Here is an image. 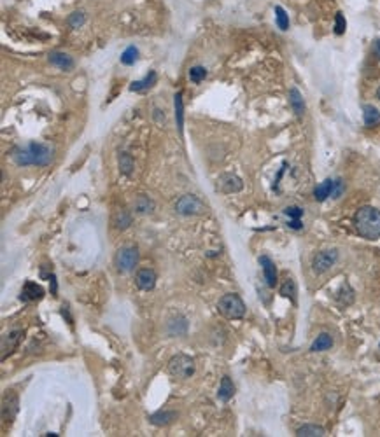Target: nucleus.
Instances as JSON below:
<instances>
[{
	"label": "nucleus",
	"mask_w": 380,
	"mask_h": 437,
	"mask_svg": "<svg viewBox=\"0 0 380 437\" xmlns=\"http://www.w3.org/2000/svg\"><path fill=\"white\" fill-rule=\"evenodd\" d=\"M84 21H86V14H84L83 11L72 12V14L68 16V19H67V23H68V26H70V28H79V26L84 25Z\"/></svg>",
	"instance_id": "7c9ffc66"
},
{
	"label": "nucleus",
	"mask_w": 380,
	"mask_h": 437,
	"mask_svg": "<svg viewBox=\"0 0 380 437\" xmlns=\"http://www.w3.org/2000/svg\"><path fill=\"white\" fill-rule=\"evenodd\" d=\"M42 297H44V289L40 287L39 284H35V282L32 280L25 282V285H23L21 289V294H19V299H21L23 302L40 301Z\"/></svg>",
	"instance_id": "1a4fd4ad"
},
{
	"label": "nucleus",
	"mask_w": 380,
	"mask_h": 437,
	"mask_svg": "<svg viewBox=\"0 0 380 437\" xmlns=\"http://www.w3.org/2000/svg\"><path fill=\"white\" fill-rule=\"evenodd\" d=\"M284 213L289 217L291 221H301V217H303V210H301L300 206H287V208L284 210Z\"/></svg>",
	"instance_id": "473e14b6"
},
{
	"label": "nucleus",
	"mask_w": 380,
	"mask_h": 437,
	"mask_svg": "<svg viewBox=\"0 0 380 437\" xmlns=\"http://www.w3.org/2000/svg\"><path fill=\"white\" fill-rule=\"evenodd\" d=\"M177 418V413L176 411H160L155 413V415L149 416V422L153 425H169L170 422Z\"/></svg>",
	"instance_id": "5701e85b"
},
{
	"label": "nucleus",
	"mask_w": 380,
	"mask_h": 437,
	"mask_svg": "<svg viewBox=\"0 0 380 437\" xmlns=\"http://www.w3.org/2000/svg\"><path fill=\"white\" fill-rule=\"evenodd\" d=\"M289 228H293V229H301L303 228V224H301V221H289Z\"/></svg>",
	"instance_id": "e433bc0d"
},
{
	"label": "nucleus",
	"mask_w": 380,
	"mask_h": 437,
	"mask_svg": "<svg viewBox=\"0 0 380 437\" xmlns=\"http://www.w3.org/2000/svg\"><path fill=\"white\" fill-rule=\"evenodd\" d=\"M21 338H23V331H12L2 338V360L7 357V353L14 352L16 346L21 341Z\"/></svg>",
	"instance_id": "4468645a"
},
{
	"label": "nucleus",
	"mask_w": 380,
	"mask_h": 437,
	"mask_svg": "<svg viewBox=\"0 0 380 437\" xmlns=\"http://www.w3.org/2000/svg\"><path fill=\"white\" fill-rule=\"evenodd\" d=\"M174 109H176L177 130H179V133H183V130H184V103H183V95H181V93H176V96H174Z\"/></svg>",
	"instance_id": "412c9836"
},
{
	"label": "nucleus",
	"mask_w": 380,
	"mask_h": 437,
	"mask_svg": "<svg viewBox=\"0 0 380 437\" xmlns=\"http://www.w3.org/2000/svg\"><path fill=\"white\" fill-rule=\"evenodd\" d=\"M373 54H375V58L380 61V39H377L375 42H373Z\"/></svg>",
	"instance_id": "c9c22d12"
},
{
	"label": "nucleus",
	"mask_w": 380,
	"mask_h": 437,
	"mask_svg": "<svg viewBox=\"0 0 380 437\" xmlns=\"http://www.w3.org/2000/svg\"><path fill=\"white\" fill-rule=\"evenodd\" d=\"M242 187H244L242 178L233 173H224L217 178V189L224 194H233V192L242 191Z\"/></svg>",
	"instance_id": "6e6552de"
},
{
	"label": "nucleus",
	"mask_w": 380,
	"mask_h": 437,
	"mask_svg": "<svg viewBox=\"0 0 380 437\" xmlns=\"http://www.w3.org/2000/svg\"><path fill=\"white\" fill-rule=\"evenodd\" d=\"M18 413V397L14 392H7L2 401V418L4 422H12Z\"/></svg>",
	"instance_id": "9d476101"
},
{
	"label": "nucleus",
	"mask_w": 380,
	"mask_h": 437,
	"mask_svg": "<svg viewBox=\"0 0 380 437\" xmlns=\"http://www.w3.org/2000/svg\"><path fill=\"white\" fill-rule=\"evenodd\" d=\"M137 263H139V250H137V247H123V249L118 250V254L114 257L116 270L119 273L132 271L137 266Z\"/></svg>",
	"instance_id": "39448f33"
},
{
	"label": "nucleus",
	"mask_w": 380,
	"mask_h": 437,
	"mask_svg": "<svg viewBox=\"0 0 380 437\" xmlns=\"http://www.w3.org/2000/svg\"><path fill=\"white\" fill-rule=\"evenodd\" d=\"M354 226L359 236L370 240H379L380 238V210L375 206H361L358 212L354 213Z\"/></svg>",
	"instance_id": "f03ea898"
},
{
	"label": "nucleus",
	"mask_w": 380,
	"mask_h": 437,
	"mask_svg": "<svg viewBox=\"0 0 380 437\" xmlns=\"http://www.w3.org/2000/svg\"><path fill=\"white\" fill-rule=\"evenodd\" d=\"M298 437H323L326 436V430L319 425H303L296 430Z\"/></svg>",
	"instance_id": "b1692460"
},
{
	"label": "nucleus",
	"mask_w": 380,
	"mask_h": 437,
	"mask_svg": "<svg viewBox=\"0 0 380 437\" xmlns=\"http://www.w3.org/2000/svg\"><path fill=\"white\" fill-rule=\"evenodd\" d=\"M235 394V385L231 381L230 376H222L221 385H219V390H217V399L222 402H228Z\"/></svg>",
	"instance_id": "6ab92c4d"
},
{
	"label": "nucleus",
	"mask_w": 380,
	"mask_h": 437,
	"mask_svg": "<svg viewBox=\"0 0 380 437\" xmlns=\"http://www.w3.org/2000/svg\"><path fill=\"white\" fill-rule=\"evenodd\" d=\"M49 280H51V294L53 295H58V284H56V278H54V275H49Z\"/></svg>",
	"instance_id": "f704fd0d"
},
{
	"label": "nucleus",
	"mask_w": 380,
	"mask_h": 437,
	"mask_svg": "<svg viewBox=\"0 0 380 437\" xmlns=\"http://www.w3.org/2000/svg\"><path fill=\"white\" fill-rule=\"evenodd\" d=\"M169 373L179 380H188L194 374V360L190 355L177 353L170 359L169 362Z\"/></svg>",
	"instance_id": "20e7f679"
},
{
	"label": "nucleus",
	"mask_w": 380,
	"mask_h": 437,
	"mask_svg": "<svg viewBox=\"0 0 380 437\" xmlns=\"http://www.w3.org/2000/svg\"><path fill=\"white\" fill-rule=\"evenodd\" d=\"M377 96H379V100H380V88L377 89Z\"/></svg>",
	"instance_id": "4c0bfd02"
},
{
	"label": "nucleus",
	"mask_w": 380,
	"mask_h": 437,
	"mask_svg": "<svg viewBox=\"0 0 380 437\" xmlns=\"http://www.w3.org/2000/svg\"><path fill=\"white\" fill-rule=\"evenodd\" d=\"M137 58H139V49H137L135 46H128L121 54V63L126 65V67H130V65L135 63Z\"/></svg>",
	"instance_id": "cd10ccee"
},
{
	"label": "nucleus",
	"mask_w": 380,
	"mask_h": 437,
	"mask_svg": "<svg viewBox=\"0 0 380 437\" xmlns=\"http://www.w3.org/2000/svg\"><path fill=\"white\" fill-rule=\"evenodd\" d=\"M363 121L366 128H373L380 123V111L373 105H363Z\"/></svg>",
	"instance_id": "a211bd4d"
},
{
	"label": "nucleus",
	"mask_w": 380,
	"mask_h": 437,
	"mask_svg": "<svg viewBox=\"0 0 380 437\" xmlns=\"http://www.w3.org/2000/svg\"><path fill=\"white\" fill-rule=\"evenodd\" d=\"M331 346H333V338H331L328 332H323V334H319L314 339L312 346H310V352H326Z\"/></svg>",
	"instance_id": "aec40b11"
},
{
	"label": "nucleus",
	"mask_w": 380,
	"mask_h": 437,
	"mask_svg": "<svg viewBox=\"0 0 380 437\" xmlns=\"http://www.w3.org/2000/svg\"><path fill=\"white\" fill-rule=\"evenodd\" d=\"M118 161H119V171H121L123 175H126V177H130L133 171V166H135V164H133V157L130 156L128 152H119Z\"/></svg>",
	"instance_id": "393cba45"
},
{
	"label": "nucleus",
	"mask_w": 380,
	"mask_h": 437,
	"mask_svg": "<svg viewBox=\"0 0 380 437\" xmlns=\"http://www.w3.org/2000/svg\"><path fill=\"white\" fill-rule=\"evenodd\" d=\"M219 311L226 316V318L230 320H238V318H244L245 315V304L242 301V297L238 294H224L221 299H219V304H217Z\"/></svg>",
	"instance_id": "7ed1b4c3"
},
{
	"label": "nucleus",
	"mask_w": 380,
	"mask_h": 437,
	"mask_svg": "<svg viewBox=\"0 0 380 437\" xmlns=\"http://www.w3.org/2000/svg\"><path fill=\"white\" fill-rule=\"evenodd\" d=\"M132 224V217H130L128 212H125V210H121V212L116 213L114 217V226L119 229V231H125L128 226Z\"/></svg>",
	"instance_id": "bb28decb"
},
{
	"label": "nucleus",
	"mask_w": 380,
	"mask_h": 437,
	"mask_svg": "<svg viewBox=\"0 0 380 437\" xmlns=\"http://www.w3.org/2000/svg\"><path fill=\"white\" fill-rule=\"evenodd\" d=\"M280 294L284 295V297L291 299L293 302H296V294H298V289H296V284H294L293 278H287L286 282L282 284V287H280Z\"/></svg>",
	"instance_id": "a878e982"
},
{
	"label": "nucleus",
	"mask_w": 380,
	"mask_h": 437,
	"mask_svg": "<svg viewBox=\"0 0 380 437\" xmlns=\"http://www.w3.org/2000/svg\"><path fill=\"white\" fill-rule=\"evenodd\" d=\"M344 189H345L344 180H342V178H337V180H335V187H333V198H340Z\"/></svg>",
	"instance_id": "72a5a7b5"
},
{
	"label": "nucleus",
	"mask_w": 380,
	"mask_h": 437,
	"mask_svg": "<svg viewBox=\"0 0 380 437\" xmlns=\"http://www.w3.org/2000/svg\"><path fill=\"white\" fill-rule=\"evenodd\" d=\"M345 28H347V21H345V16L342 14V12H337V14H335V28H333V32L337 33V35H344Z\"/></svg>",
	"instance_id": "2f4dec72"
},
{
	"label": "nucleus",
	"mask_w": 380,
	"mask_h": 437,
	"mask_svg": "<svg viewBox=\"0 0 380 437\" xmlns=\"http://www.w3.org/2000/svg\"><path fill=\"white\" fill-rule=\"evenodd\" d=\"M275 21H277V26H279L282 32H286V30L289 28V16H287V12L284 11V7H280V5L275 7Z\"/></svg>",
	"instance_id": "c85d7f7f"
},
{
	"label": "nucleus",
	"mask_w": 380,
	"mask_h": 437,
	"mask_svg": "<svg viewBox=\"0 0 380 437\" xmlns=\"http://www.w3.org/2000/svg\"><path fill=\"white\" fill-rule=\"evenodd\" d=\"M11 157L18 166H47L53 159V150L40 142H30L25 147H14Z\"/></svg>",
	"instance_id": "f257e3e1"
},
{
	"label": "nucleus",
	"mask_w": 380,
	"mask_h": 437,
	"mask_svg": "<svg viewBox=\"0 0 380 437\" xmlns=\"http://www.w3.org/2000/svg\"><path fill=\"white\" fill-rule=\"evenodd\" d=\"M135 284L140 291H153L156 285V273L149 268H142V270L137 271Z\"/></svg>",
	"instance_id": "9b49d317"
},
{
	"label": "nucleus",
	"mask_w": 380,
	"mask_h": 437,
	"mask_svg": "<svg viewBox=\"0 0 380 437\" xmlns=\"http://www.w3.org/2000/svg\"><path fill=\"white\" fill-rule=\"evenodd\" d=\"M47 60H49V63L53 65V67L60 68V70H63V72H70L75 65L70 54L61 53V51H53V53H49Z\"/></svg>",
	"instance_id": "f8f14e48"
},
{
	"label": "nucleus",
	"mask_w": 380,
	"mask_h": 437,
	"mask_svg": "<svg viewBox=\"0 0 380 437\" xmlns=\"http://www.w3.org/2000/svg\"><path fill=\"white\" fill-rule=\"evenodd\" d=\"M176 212L181 215H201L207 212V206L193 194H184L176 203Z\"/></svg>",
	"instance_id": "423d86ee"
},
{
	"label": "nucleus",
	"mask_w": 380,
	"mask_h": 437,
	"mask_svg": "<svg viewBox=\"0 0 380 437\" xmlns=\"http://www.w3.org/2000/svg\"><path fill=\"white\" fill-rule=\"evenodd\" d=\"M133 206H135V212L137 213H149L153 212V208H155V203H153V199L149 198V196L146 194H139L135 198V203H133Z\"/></svg>",
	"instance_id": "4be33fe9"
},
{
	"label": "nucleus",
	"mask_w": 380,
	"mask_h": 437,
	"mask_svg": "<svg viewBox=\"0 0 380 437\" xmlns=\"http://www.w3.org/2000/svg\"><path fill=\"white\" fill-rule=\"evenodd\" d=\"M259 264H261V268H263V275H265L266 285L273 289L277 285V268H275V263H273V261L270 259L268 256H261V257H259Z\"/></svg>",
	"instance_id": "ddd939ff"
},
{
	"label": "nucleus",
	"mask_w": 380,
	"mask_h": 437,
	"mask_svg": "<svg viewBox=\"0 0 380 437\" xmlns=\"http://www.w3.org/2000/svg\"><path fill=\"white\" fill-rule=\"evenodd\" d=\"M333 187H335L333 178H326L324 182H321V184L314 189V198H316V201H326L330 196H333Z\"/></svg>",
	"instance_id": "f3484780"
},
{
	"label": "nucleus",
	"mask_w": 380,
	"mask_h": 437,
	"mask_svg": "<svg viewBox=\"0 0 380 437\" xmlns=\"http://www.w3.org/2000/svg\"><path fill=\"white\" fill-rule=\"evenodd\" d=\"M289 103H291V109H293V112L298 116V118H301V116L305 114V100H303V95L300 93V89L298 88H291L289 91Z\"/></svg>",
	"instance_id": "dca6fc26"
},
{
	"label": "nucleus",
	"mask_w": 380,
	"mask_h": 437,
	"mask_svg": "<svg viewBox=\"0 0 380 437\" xmlns=\"http://www.w3.org/2000/svg\"><path fill=\"white\" fill-rule=\"evenodd\" d=\"M207 77V68L205 67H200V65H196V67H191L190 68V79L191 82H194V84H200L203 79Z\"/></svg>",
	"instance_id": "c756f323"
},
{
	"label": "nucleus",
	"mask_w": 380,
	"mask_h": 437,
	"mask_svg": "<svg viewBox=\"0 0 380 437\" xmlns=\"http://www.w3.org/2000/svg\"><path fill=\"white\" fill-rule=\"evenodd\" d=\"M337 261H338V250L337 249L317 252L312 259V270L316 271L317 275H323V273H326V271H330L331 268L335 266Z\"/></svg>",
	"instance_id": "0eeeda50"
},
{
	"label": "nucleus",
	"mask_w": 380,
	"mask_h": 437,
	"mask_svg": "<svg viewBox=\"0 0 380 437\" xmlns=\"http://www.w3.org/2000/svg\"><path fill=\"white\" fill-rule=\"evenodd\" d=\"M156 81H158V75H156L155 70H151L144 79H140V81H133L132 84H130V91H133V93L147 91V89H151L156 84Z\"/></svg>",
	"instance_id": "2eb2a0df"
}]
</instances>
